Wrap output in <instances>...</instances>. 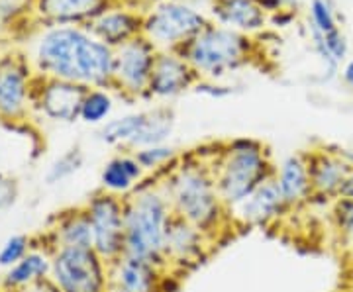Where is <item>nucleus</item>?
<instances>
[{
  "label": "nucleus",
  "mask_w": 353,
  "mask_h": 292,
  "mask_svg": "<svg viewBox=\"0 0 353 292\" xmlns=\"http://www.w3.org/2000/svg\"><path fill=\"white\" fill-rule=\"evenodd\" d=\"M38 61L59 81L77 85H104L114 76V55L108 45L71 28L51 30L41 38Z\"/></svg>",
  "instance_id": "nucleus-1"
},
{
  "label": "nucleus",
  "mask_w": 353,
  "mask_h": 292,
  "mask_svg": "<svg viewBox=\"0 0 353 292\" xmlns=\"http://www.w3.org/2000/svg\"><path fill=\"white\" fill-rule=\"evenodd\" d=\"M159 187L175 216L187 220L214 240L230 210L218 194L212 165L187 159L167 169L165 182H159Z\"/></svg>",
  "instance_id": "nucleus-2"
},
{
  "label": "nucleus",
  "mask_w": 353,
  "mask_h": 292,
  "mask_svg": "<svg viewBox=\"0 0 353 292\" xmlns=\"http://www.w3.org/2000/svg\"><path fill=\"white\" fill-rule=\"evenodd\" d=\"M173 216L159 185L136 189L124 198V255L167 271L165 240Z\"/></svg>",
  "instance_id": "nucleus-3"
},
{
  "label": "nucleus",
  "mask_w": 353,
  "mask_h": 292,
  "mask_svg": "<svg viewBox=\"0 0 353 292\" xmlns=\"http://www.w3.org/2000/svg\"><path fill=\"white\" fill-rule=\"evenodd\" d=\"M212 173L218 194L228 210L243 202L267 178L275 177L261 145L245 140L232 143L230 149L216 159Z\"/></svg>",
  "instance_id": "nucleus-4"
},
{
  "label": "nucleus",
  "mask_w": 353,
  "mask_h": 292,
  "mask_svg": "<svg viewBox=\"0 0 353 292\" xmlns=\"http://www.w3.org/2000/svg\"><path fill=\"white\" fill-rule=\"evenodd\" d=\"M50 275L57 292H106L104 261L94 249L59 247L51 257Z\"/></svg>",
  "instance_id": "nucleus-5"
},
{
  "label": "nucleus",
  "mask_w": 353,
  "mask_h": 292,
  "mask_svg": "<svg viewBox=\"0 0 353 292\" xmlns=\"http://www.w3.org/2000/svg\"><path fill=\"white\" fill-rule=\"evenodd\" d=\"M248 43L240 34L222 28H208L192 39L187 48V61L194 69L222 75L226 69H234L245 57Z\"/></svg>",
  "instance_id": "nucleus-6"
},
{
  "label": "nucleus",
  "mask_w": 353,
  "mask_h": 292,
  "mask_svg": "<svg viewBox=\"0 0 353 292\" xmlns=\"http://www.w3.org/2000/svg\"><path fill=\"white\" fill-rule=\"evenodd\" d=\"M85 210L92 228V249L104 263L112 265L124 255V200L104 191Z\"/></svg>",
  "instance_id": "nucleus-7"
},
{
  "label": "nucleus",
  "mask_w": 353,
  "mask_h": 292,
  "mask_svg": "<svg viewBox=\"0 0 353 292\" xmlns=\"http://www.w3.org/2000/svg\"><path fill=\"white\" fill-rule=\"evenodd\" d=\"M208 242L210 238L202 229L192 226L183 218L173 216L165 240L167 269L194 267L208 253Z\"/></svg>",
  "instance_id": "nucleus-8"
},
{
  "label": "nucleus",
  "mask_w": 353,
  "mask_h": 292,
  "mask_svg": "<svg viewBox=\"0 0 353 292\" xmlns=\"http://www.w3.org/2000/svg\"><path fill=\"white\" fill-rule=\"evenodd\" d=\"M287 210H290L289 204L285 202L275 177H271L261 187H257L243 202L232 208L230 214L232 220L241 226H269L271 222L287 214Z\"/></svg>",
  "instance_id": "nucleus-9"
},
{
  "label": "nucleus",
  "mask_w": 353,
  "mask_h": 292,
  "mask_svg": "<svg viewBox=\"0 0 353 292\" xmlns=\"http://www.w3.org/2000/svg\"><path fill=\"white\" fill-rule=\"evenodd\" d=\"M153 65L155 57L152 45L143 39H132L126 41L114 57V76L118 79L124 90L139 94L150 89Z\"/></svg>",
  "instance_id": "nucleus-10"
},
{
  "label": "nucleus",
  "mask_w": 353,
  "mask_h": 292,
  "mask_svg": "<svg viewBox=\"0 0 353 292\" xmlns=\"http://www.w3.org/2000/svg\"><path fill=\"white\" fill-rule=\"evenodd\" d=\"M202 28L204 18L183 4H163L145 22V32L163 43H176L189 36L201 34Z\"/></svg>",
  "instance_id": "nucleus-11"
},
{
  "label": "nucleus",
  "mask_w": 353,
  "mask_h": 292,
  "mask_svg": "<svg viewBox=\"0 0 353 292\" xmlns=\"http://www.w3.org/2000/svg\"><path fill=\"white\" fill-rule=\"evenodd\" d=\"M312 196L318 198H340L345 178L352 173L353 165L336 153H312L308 157Z\"/></svg>",
  "instance_id": "nucleus-12"
},
{
  "label": "nucleus",
  "mask_w": 353,
  "mask_h": 292,
  "mask_svg": "<svg viewBox=\"0 0 353 292\" xmlns=\"http://www.w3.org/2000/svg\"><path fill=\"white\" fill-rule=\"evenodd\" d=\"M110 282L116 292H161L163 269L122 255L110 265Z\"/></svg>",
  "instance_id": "nucleus-13"
},
{
  "label": "nucleus",
  "mask_w": 353,
  "mask_h": 292,
  "mask_svg": "<svg viewBox=\"0 0 353 292\" xmlns=\"http://www.w3.org/2000/svg\"><path fill=\"white\" fill-rule=\"evenodd\" d=\"M275 180L289 208H299L301 204L308 202L312 196L308 159L303 155L287 157L275 173Z\"/></svg>",
  "instance_id": "nucleus-14"
},
{
  "label": "nucleus",
  "mask_w": 353,
  "mask_h": 292,
  "mask_svg": "<svg viewBox=\"0 0 353 292\" xmlns=\"http://www.w3.org/2000/svg\"><path fill=\"white\" fill-rule=\"evenodd\" d=\"M87 96L85 85L55 81L48 85V89L41 94V104L48 116L63 122H73L77 116H81V106Z\"/></svg>",
  "instance_id": "nucleus-15"
},
{
  "label": "nucleus",
  "mask_w": 353,
  "mask_h": 292,
  "mask_svg": "<svg viewBox=\"0 0 353 292\" xmlns=\"http://www.w3.org/2000/svg\"><path fill=\"white\" fill-rule=\"evenodd\" d=\"M192 79L189 65L173 55H161L153 65L150 92L157 96H173L187 89Z\"/></svg>",
  "instance_id": "nucleus-16"
},
{
  "label": "nucleus",
  "mask_w": 353,
  "mask_h": 292,
  "mask_svg": "<svg viewBox=\"0 0 353 292\" xmlns=\"http://www.w3.org/2000/svg\"><path fill=\"white\" fill-rule=\"evenodd\" d=\"M143 177V167L139 165L136 155L112 157L101 173L104 191L110 194H132Z\"/></svg>",
  "instance_id": "nucleus-17"
},
{
  "label": "nucleus",
  "mask_w": 353,
  "mask_h": 292,
  "mask_svg": "<svg viewBox=\"0 0 353 292\" xmlns=\"http://www.w3.org/2000/svg\"><path fill=\"white\" fill-rule=\"evenodd\" d=\"M26 75L20 67L6 63L0 67V114L18 116L24 110Z\"/></svg>",
  "instance_id": "nucleus-18"
},
{
  "label": "nucleus",
  "mask_w": 353,
  "mask_h": 292,
  "mask_svg": "<svg viewBox=\"0 0 353 292\" xmlns=\"http://www.w3.org/2000/svg\"><path fill=\"white\" fill-rule=\"evenodd\" d=\"M173 132V114L169 110H153L143 112V120L139 124L134 140L130 141L132 147H153V145H163V141Z\"/></svg>",
  "instance_id": "nucleus-19"
},
{
  "label": "nucleus",
  "mask_w": 353,
  "mask_h": 292,
  "mask_svg": "<svg viewBox=\"0 0 353 292\" xmlns=\"http://www.w3.org/2000/svg\"><path fill=\"white\" fill-rule=\"evenodd\" d=\"M51 271V261L48 259L46 253H39V251H32L18 261L10 271L6 273V279L4 284L8 289H20V286H30L34 282L46 279V275Z\"/></svg>",
  "instance_id": "nucleus-20"
},
{
  "label": "nucleus",
  "mask_w": 353,
  "mask_h": 292,
  "mask_svg": "<svg viewBox=\"0 0 353 292\" xmlns=\"http://www.w3.org/2000/svg\"><path fill=\"white\" fill-rule=\"evenodd\" d=\"M222 22L243 30H255L263 24V14L252 0H222L214 10Z\"/></svg>",
  "instance_id": "nucleus-21"
},
{
  "label": "nucleus",
  "mask_w": 353,
  "mask_h": 292,
  "mask_svg": "<svg viewBox=\"0 0 353 292\" xmlns=\"http://www.w3.org/2000/svg\"><path fill=\"white\" fill-rule=\"evenodd\" d=\"M59 247H85L92 249V228L87 210L67 216L57 229Z\"/></svg>",
  "instance_id": "nucleus-22"
},
{
  "label": "nucleus",
  "mask_w": 353,
  "mask_h": 292,
  "mask_svg": "<svg viewBox=\"0 0 353 292\" xmlns=\"http://www.w3.org/2000/svg\"><path fill=\"white\" fill-rule=\"evenodd\" d=\"M139 28V20L128 12L104 14L101 20L94 24V30L99 32L102 39L108 43H124L136 30Z\"/></svg>",
  "instance_id": "nucleus-23"
},
{
  "label": "nucleus",
  "mask_w": 353,
  "mask_h": 292,
  "mask_svg": "<svg viewBox=\"0 0 353 292\" xmlns=\"http://www.w3.org/2000/svg\"><path fill=\"white\" fill-rule=\"evenodd\" d=\"M102 0H39L41 12L55 20H75L97 12Z\"/></svg>",
  "instance_id": "nucleus-24"
},
{
  "label": "nucleus",
  "mask_w": 353,
  "mask_h": 292,
  "mask_svg": "<svg viewBox=\"0 0 353 292\" xmlns=\"http://www.w3.org/2000/svg\"><path fill=\"white\" fill-rule=\"evenodd\" d=\"M141 120H143V112L112 120L101 129V140L106 141V143H128L130 145V141L134 140V136L138 132Z\"/></svg>",
  "instance_id": "nucleus-25"
},
{
  "label": "nucleus",
  "mask_w": 353,
  "mask_h": 292,
  "mask_svg": "<svg viewBox=\"0 0 353 292\" xmlns=\"http://www.w3.org/2000/svg\"><path fill=\"white\" fill-rule=\"evenodd\" d=\"M112 110V98L102 92V90H92L87 92L83 106H81V118L88 124H99Z\"/></svg>",
  "instance_id": "nucleus-26"
},
{
  "label": "nucleus",
  "mask_w": 353,
  "mask_h": 292,
  "mask_svg": "<svg viewBox=\"0 0 353 292\" xmlns=\"http://www.w3.org/2000/svg\"><path fill=\"white\" fill-rule=\"evenodd\" d=\"M81 165H83V155H81L79 149H73V152L65 153L63 157H59L50 167L46 178H48L50 185H57V182H61L65 178L71 177V175H75L77 171L81 169Z\"/></svg>",
  "instance_id": "nucleus-27"
},
{
  "label": "nucleus",
  "mask_w": 353,
  "mask_h": 292,
  "mask_svg": "<svg viewBox=\"0 0 353 292\" xmlns=\"http://www.w3.org/2000/svg\"><path fill=\"white\" fill-rule=\"evenodd\" d=\"M138 163L143 167V171H155L161 167L169 165L175 159V149L169 145H153V147H143L136 152Z\"/></svg>",
  "instance_id": "nucleus-28"
},
{
  "label": "nucleus",
  "mask_w": 353,
  "mask_h": 292,
  "mask_svg": "<svg viewBox=\"0 0 353 292\" xmlns=\"http://www.w3.org/2000/svg\"><path fill=\"white\" fill-rule=\"evenodd\" d=\"M28 238L26 236H12L8 238L0 249V267H14L28 255Z\"/></svg>",
  "instance_id": "nucleus-29"
},
{
  "label": "nucleus",
  "mask_w": 353,
  "mask_h": 292,
  "mask_svg": "<svg viewBox=\"0 0 353 292\" xmlns=\"http://www.w3.org/2000/svg\"><path fill=\"white\" fill-rule=\"evenodd\" d=\"M334 224L340 229L343 236H353V198H336L334 210Z\"/></svg>",
  "instance_id": "nucleus-30"
},
{
  "label": "nucleus",
  "mask_w": 353,
  "mask_h": 292,
  "mask_svg": "<svg viewBox=\"0 0 353 292\" xmlns=\"http://www.w3.org/2000/svg\"><path fill=\"white\" fill-rule=\"evenodd\" d=\"M312 24L324 36L334 32V30H338L336 18L330 10V4L326 0H312Z\"/></svg>",
  "instance_id": "nucleus-31"
},
{
  "label": "nucleus",
  "mask_w": 353,
  "mask_h": 292,
  "mask_svg": "<svg viewBox=\"0 0 353 292\" xmlns=\"http://www.w3.org/2000/svg\"><path fill=\"white\" fill-rule=\"evenodd\" d=\"M322 41H324V45H326V51H328L330 55L336 59V61H340L345 57V53H347V43H345V39L340 34V30H334V32H330V34H322Z\"/></svg>",
  "instance_id": "nucleus-32"
},
{
  "label": "nucleus",
  "mask_w": 353,
  "mask_h": 292,
  "mask_svg": "<svg viewBox=\"0 0 353 292\" xmlns=\"http://www.w3.org/2000/svg\"><path fill=\"white\" fill-rule=\"evenodd\" d=\"M16 194H18L16 182H14L12 178L4 177V175L0 173V212L6 210L10 204H14Z\"/></svg>",
  "instance_id": "nucleus-33"
},
{
  "label": "nucleus",
  "mask_w": 353,
  "mask_h": 292,
  "mask_svg": "<svg viewBox=\"0 0 353 292\" xmlns=\"http://www.w3.org/2000/svg\"><path fill=\"white\" fill-rule=\"evenodd\" d=\"M341 196L343 198H353V169L352 173L347 175V178H345V185L341 189Z\"/></svg>",
  "instance_id": "nucleus-34"
},
{
  "label": "nucleus",
  "mask_w": 353,
  "mask_h": 292,
  "mask_svg": "<svg viewBox=\"0 0 353 292\" xmlns=\"http://www.w3.org/2000/svg\"><path fill=\"white\" fill-rule=\"evenodd\" d=\"M343 81H345V85H347L350 89H353V59L345 65V69H343Z\"/></svg>",
  "instance_id": "nucleus-35"
},
{
  "label": "nucleus",
  "mask_w": 353,
  "mask_h": 292,
  "mask_svg": "<svg viewBox=\"0 0 353 292\" xmlns=\"http://www.w3.org/2000/svg\"><path fill=\"white\" fill-rule=\"evenodd\" d=\"M2 159H4V152H2V147H0V165H2Z\"/></svg>",
  "instance_id": "nucleus-36"
},
{
  "label": "nucleus",
  "mask_w": 353,
  "mask_h": 292,
  "mask_svg": "<svg viewBox=\"0 0 353 292\" xmlns=\"http://www.w3.org/2000/svg\"><path fill=\"white\" fill-rule=\"evenodd\" d=\"M55 292H57V291H55Z\"/></svg>",
  "instance_id": "nucleus-37"
}]
</instances>
